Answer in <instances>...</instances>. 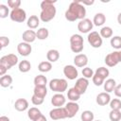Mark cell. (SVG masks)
I'll return each instance as SVG.
<instances>
[{
  "mask_svg": "<svg viewBox=\"0 0 121 121\" xmlns=\"http://www.w3.org/2000/svg\"><path fill=\"white\" fill-rule=\"evenodd\" d=\"M110 107L112 110H120L121 109V100L118 98H113L110 102Z\"/></svg>",
  "mask_w": 121,
  "mask_h": 121,
  "instance_id": "38",
  "label": "cell"
},
{
  "mask_svg": "<svg viewBox=\"0 0 121 121\" xmlns=\"http://www.w3.org/2000/svg\"><path fill=\"white\" fill-rule=\"evenodd\" d=\"M106 22V16L104 15V13L102 12H98L96 13L95 16H94V19H93V24L96 26H102L104 23Z\"/></svg>",
  "mask_w": 121,
  "mask_h": 121,
  "instance_id": "24",
  "label": "cell"
},
{
  "mask_svg": "<svg viewBox=\"0 0 121 121\" xmlns=\"http://www.w3.org/2000/svg\"><path fill=\"white\" fill-rule=\"evenodd\" d=\"M120 62V58H119V51H113L112 53H109L105 57V63L109 67H113L117 65Z\"/></svg>",
  "mask_w": 121,
  "mask_h": 121,
  "instance_id": "10",
  "label": "cell"
},
{
  "mask_svg": "<svg viewBox=\"0 0 121 121\" xmlns=\"http://www.w3.org/2000/svg\"><path fill=\"white\" fill-rule=\"evenodd\" d=\"M66 102V98L65 96L60 94V93H57L55 94L52 97H51V103L55 108H60L62 107Z\"/></svg>",
  "mask_w": 121,
  "mask_h": 121,
  "instance_id": "15",
  "label": "cell"
},
{
  "mask_svg": "<svg viewBox=\"0 0 121 121\" xmlns=\"http://www.w3.org/2000/svg\"><path fill=\"white\" fill-rule=\"evenodd\" d=\"M35 121H47V119H46V117H45L43 114H41Z\"/></svg>",
  "mask_w": 121,
  "mask_h": 121,
  "instance_id": "46",
  "label": "cell"
},
{
  "mask_svg": "<svg viewBox=\"0 0 121 121\" xmlns=\"http://www.w3.org/2000/svg\"><path fill=\"white\" fill-rule=\"evenodd\" d=\"M117 22L119 25H121V12L118 13V15H117Z\"/></svg>",
  "mask_w": 121,
  "mask_h": 121,
  "instance_id": "49",
  "label": "cell"
},
{
  "mask_svg": "<svg viewBox=\"0 0 121 121\" xmlns=\"http://www.w3.org/2000/svg\"><path fill=\"white\" fill-rule=\"evenodd\" d=\"M39 24H40V18H38V16L36 15H31L26 22V25L30 29L37 28L39 26Z\"/></svg>",
  "mask_w": 121,
  "mask_h": 121,
  "instance_id": "23",
  "label": "cell"
},
{
  "mask_svg": "<svg viewBox=\"0 0 121 121\" xmlns=\"http://www.w3.org/2000/svg\"><path fill=\"white\" fill-rule=\"evenodd\" d=\"M36 36H37V39H39V40H42V41L45 40L49 36V31L45 27H40L36 31Z\"/></svg>",
  "mask_w": 121,
  "mask_h": 121,
  "instance_id": "28",
  "label": "cell"
},
{
  "mask_svg": "<svg viewBox=\"0 0 121 121\" xmlns=\"http://www.w3.org/2000/svg\"><path fill=\"white\" fill-rule=\"evenodd\" d=\"M22 38H23V41L26 42V43H33L36 39H37V36H36V32L32 29H28V30H26L23 35H22Z\"/></svg>",
  "mask_w": 121,
  "mask_h": 121,
  "instance_id": "18",
  "label": "cell"
},
{
  "mask_svg": "<svg viewBox=\"0 0 121 121\" xmlns=\"http://www.w3.org/2000/svg\"><path fill=\"white\" fill-rule=\"evenodd\" d=\"M81 73H82V76H83V78H92L93 77H94V71H93V69L92 68H90V67H84L83 69H82V71H81Z\"/></svg>",
  "mask_w": 121,
  "mask_h": 121,
  "instance_id": "37",
  "label": "cell"
},
{
  "mask_svg": "<svg viewBox=\"0 0 121 121\" xmlns=\"http://www.w3.org/2000/svg\"><path fill=\"white\" fill-rule=\"evenodd\" d=\"M0 121H10V120H9V118L8 116L2 115V116H0Z\"/></svg>",
  "mask_w": 121,
  "mask_h": 121,
  "instance_id": "48",
  "label": "cell"
},
{
  "mask_svg": "<svg viewBox=\"0 0 121 121\" xmlns=\"http://www.w3.org/2000/svg\"><path fill=\"white\" fill-rule=\"evenodd\" d=\"M10 12H9V8L4 5V4H1L0 5V17L1 18H6L8 17V15H9Z\"/></svg>",
  "mask_w": 121,
  "mask_h": 121,
  "instance_id": "39",
  "label": "cell"
},
{
  "mask_svg": "<svg viewBox=\"0 0 121 121\" xmlns=\"http://www.w3.org/2000/svg\"><path fill=\"white\" fill-rule=\"evenodd\" d=\"M92 80H93V83H94L95 86H101V85L104 83V81H105V79H104L103 78H101L100 76H98V75L95 74V73L94 77L92 78Z\"/></svg>",
  "mask_w": 121,
  "mask_h": 121,
  "instance_id": "40",
  "label": "cell"
},
{
  "mask_svg": "<svg viewBox=\"0 0 121 121\" xmlns=\"http://www.w3.org/2000/svg\"><path fill=\"white\" fill-rule=\"evenodd\" d=\"M9 43V39L6 36H1L0 37V45H1V48H4L6 46H8Z\"/></svg>",
  "mask_w": 121,
  "mask_h": 121,
  "instance_id": "43",
  "label": "cell"
},
{
  "mask_svg": "<svg viewBox=\"0 0 121 121\" xmlns=\"http://www.w3.org/2000/svg\"><path fill=\"white\" fill-rule=\"evenodd\" d=\"M14 108L18 112H24L28 108V101L26 98H18L14 103Z\"/></svg>",
  "mask_w": 121,
  "mask_h": 121,
  "instance_id": "19",
  "label": "cell"
},
{
  "mask_svg": "<svg viewBox=\"0 0 121 121\" xmlns=\"http://www.w3.org/2000/svg\"><path fill=\"white\" fill-rule=\"evenodd\" d=\"M99 34L102 38H112V27L110 26H103L100 31H99Z\"/></svg>",
  "mask_w": 121,
  "mask_h": 121,
  "instance_id": "32",
  "label": "cell"
},
{
  "mask_svg": "<svg viewBox=\"0 0 121 121\" xmlns=\"http://www.w3.org/2000/svg\"><path fill=\"white\" fill-rule=\"evenodd\" d=\"M95 74H97L98 76H100L101 78H103L104 79H106L109 77V75H110V71H109L108 68L101 66V67H98L95 70Z\"/></svg>",
  "mask_w": 121,
  "mask_h": 121,
  "instance_id": "36",
  "label": "cell"
},
{
  "mask_svg": "<svg viewBox=\"0 0 121 121\" xmlns=\"http://www.w3.org/2000/svg\"><path fill=\"white\" fill-rule=\"evenodd\" d=\"M94 118H95V115H94V112L89 111V110H86V111H83L81 115H80V119L81 121H94Z\"/></svg>",
  "mask_w": 121,
  "mask_h": 121,
  "instance_id": "33",
  "label": "cell"
},
{
  "mask_svg": "<svg viewBox=\"0 0 121 121\" xmlns=\"http://www.w3.org/2000/svg\"><path fill=\"white\" fill-rule=\"evenodd\" d=\"M63 74L70 80L76 79L78 78V69L76 68V66L71 65V64H68V65H65L64 66V68H63Z\"/></svg>",
  "mask_w": 121,
  "mask_h": 121,
  "instance_id": "12",
  "label": "cell"
},
{
  "mask_svg": "<svg viewBox=\"0 0 121 121\" xmlns=\"http://www.w3.org/2000/svg\"><path fill=\"white\" fill-rule=\"evenodd\" d=\"M111 45L114 49H121V37L120 36H113L111 38Z\"/></svg>",
  "mask_w": 121,
  "mask_h": 121,
  "instance_id": "35",
  "label": "cell"
},
{
  "mask_svg": "<svg viewBox=\"0 0 121 121\" xmlns=\"http://www.w3.org/2000/svg\"><path fill=\"white\" fill-rule=\"evenodd\" d=\"M49 116L52 120H60L67 118V113L64 107L54 108L49 112Z\"/></svg>",
  "mask_w": 121,
  "mask_h": 121,
  "instance_id": "8",
  "label": "cell"
},
{
  "mask_svg": "<svg viewBox=\"0 0 121 121\" xmlns=\"http://www.w3.org/2000/svg\"><path fill=\"white\" fill-rule=\"evenodd\" d=\"M87 40H88V43L91 44V46L94 48H99L103 43L102 37L97 31H91L88 34Z\"/></svg>",
  "mask_w": 121,
  "mask_h": 121,
  "instance_id": "6",
  "label": "cell"
},
{
  "mask_svg": "<svg viewBox=\"0 0 121 121\" xmlns=\"http://www.w3.org/2000/svg\"><path fill=\"white\" fill-rule=\"evenodd\" d=\"M41 114H43V113H42L41 111H40L38 108H36V107H32V108L28 109V111H27V116H28V118H29L30 120H32V121H35Z\"/></svg>",
  "mask_w": 121,
  "mask_h": 121,
  "instance_id": "25",
  "label": "cell"
},
{
  "mask_svg": "<svg viewBox=\"0 0 121 121\" xmlns=\"http://www.w3.org/2000/svg\"><path fill=\"white\" fill-rule=\"evenodd\" d=\"M88 86H89V80H88L87 78H85L82 77V78H79L77 79L74 88H75L80 95H83V94L86 92Z\"/></svg>",
  "mask_w": 121,
  "mask_h": 121,
  "instance_id": "13",
  "label": "cell"
},
{
  "mask_svg": "<svg viewBox=\"0 0 121 121\" xmlns=\"http://www.w3.org/2000/svg\"><path fill=\"white\" fill-rule=\"evenodd\" d=\"M34 85L35 86H45L47 83V78L43 75H38L34 78Z\"/></svg>",
  "mask_w": 121,
  "mask_h": 121,
  "instance_id": "31",
  "label": "cell"
},
{
  "mask_svg": "<svg viewBox=\"0 0 121 121\" xmlns=\"http://www.w3.org/2000/svg\"><path fill=\"white\" fill-rule=\"evenodd\" d=\"M18 68H19V71L22 72V73H26L28 72L30 69H31V64L28 60H21L19 62V65H18Z\"/></svg>",
  "mask_w": 121,
  "mask_h": 121,
  "instance_id": "30",
  "label": "cell"
},
{
  "mask_svg": "<svg viewBox=\"0 0 121 121\" xmlns=\"http://www.w3.org/2000/svg\"><path fill=\"white\" fill-rule=\"evenodd\" d=\"M113 93L117 97H121V83L115 86V88L113 90Z\"/></svg>",
  "mask_w": 121,
  "mask_h": 121,
  "instance_id": "44",
  "label": "cell"
},
{
  "mask_svg": "<svg viewBox=\"0 0 121 121\" xmlns=\"http://www.w3.org/2000/svg\"><path fill=\"white\" fill-rule=\"evenodd\" d=\"M70 48L74 53H80L83 48V38L79 34H73L70 37Z\"/></svg>",
  "mask_w": 121,
  "mask_h": 121,
  "instance_id": "4",
  "label": "cell"
},
{
  "mask_svg": "<svg viewBox=\"0 0 121 121\" xmlns=\"http://www.w3.org/2000/svg\"><path fill=\"white\" fill-rule=\"evenodd\" d=\"M10 19L13 22H17V23H23L26 21V11L19 8V9H11L10 14H9Z\"/></svg>",
  "mask_w": 121,
  "mask_h": 121,
  "instance_id": "7",
  "label": "cell"
},
{
  "mask_svg": "<svg viewBox=\"0 0 121 121\" xmlns=\"http://www.w3.org/2000/svg\"><path fill=\"white\" fill-rule=\"evenodd\" d=\"M12 83V77L9 75H5L0 78V85L3 88H7L10 86Z\"/></svg>",
  "mask_w": 121,
  "mask_h": 121,
  "instance_id": "29",
  "label": "cell"
},
{
  "mask_svg": "<svg viewBox=\"0 0 121 121\" xmlns=\"http://www.w3.org/2000/svg\"><path fill=\"white\" fill-rule=\"evenodd\" d=\"M86 9L80 1H73L68 9L65 11V19L69 22H75L76 20H82L85 18Z\"/></svg>",
  "mask_w": 121,
  "mask_h": 121,
  "instance_id": "1",
  "label": "cell"
},
{
  "mask_svg": "<svg viewBox=\"0 0 121 121\" xmlns=\"http://www.w3.org/2000/svg\"><path fill=\"white\" fill-rule=\"evenodd\" d=\"M94 24L93 21H91L88 18H84L82 20H80L78 24V29L79 32L81 33H88L93 29Z\"/></svg>",
  "mask_w": 121,
  "mask_h": 121,
  "instance_id": "9",
  "label": "cell"
},
{
  "mask_svg": "<svg viewBox=\"0 0 121 121\" xmlns=\"http://www.w3.org/2000/svg\"><path fill=\"white\" fill-rule=\"evenodd\" d=\"M46 59L49 62H55L60 59V52L57 49H50L46 53Z\"/></svg>",
  "mask_w": 121,
  "mask_h": 121,
  "instance_id": "20",
  "label": "cell"
},
{
  "mask_svg": "<svg viewBox=\"0 0 121 121\" xmlns=\"http://www.w3.org/2000/svg\"><path fill=\"white\" fill-rule=\"evenodd\" d=\"M119 58H120V62H121V50L119 51Z\"/></svg>",
  "mask_w": 121,
  "mask_h": 121,
  "instance_id": "50",
  "label": "cell"
},
{
  "mask_svg": "<svg viewBox=\"0 0 121 121\" xmlns=\"http://www.w3.org/2000/svg\"><path fill=\"white\" fill-rule=\"evenodd\" d=\"M111 100H112L111 95H109V93H106V92L99 93L95 98V101L99 106H105L107 104H110Z\"/></svg>",
  "mask_w": 121,
  "mask_h": 121,
  "instance_id": "16",
  "label": "cell"
},
{
  "mask_svg": "<svg viewBox=\"0 0 121 121\" xmlns=\"http://www.w3.org/2000/svg\"><path fill=\"white\" fill-rule=\"evenodd\" d=\"M109 118L111 121H120L121 120L120 110H112L109 113Z\"/></svg>",
  "mask_w": 121,
  "mask_h": 121,
  "instance_id": "34",
  "label": "cell"
},
{
  "mask_svg": "<svg viewBox=\"0 0 121 121\" xmlns=\"http://www.w3.org/2000/svg\"><path fill=\"white\" fill-rule=\"evenodd\" d=\"M116 86V82L113 78H108L106 79V81H104L103 83V87H104V91L106 93H111L113 92L114 88Z\"/></svg>",
  "mask_w": 121,
  "mask_h": 121,
  "instance_id": "21",
  "label": "cell"
},
{
  "mask_svg": "<svg viewBox=\"0 0 121 121\" xmlns=\"http://www.w3.org/2000/svg\"><path fill=\"white\" fill-rule=\"evenodd\" d=\"M74 63L77 67H86L88 63V57L85 54H78L74 58Z\"/></svg>",
  "mask_w": 121,
  "mask_h": 121,
  "instance_id": "17",
  "label": "cell"
},
{
  "mask_svg": "<svg viewBox=\"0 0 121 121\" xmlns=\"http://www.w3.org/2000/svg\"><path fill=\"white\" fill-rule=\"evenodd\" d=\"M95 121H101V120H95Z\"/></svg>",
  "mask_w": 121,
  "mask_h": 121,
  "instance_id": "51",
  "label": "cell"
},
{
  "mask_svg": "<svg viewBox=\"0 0 121 121\" xmlns=\"http://www.w3.org/2000/svg\"><path fill=\"white\" fill-rule=\"evenodd\" d=\"M52 69V63L49 62L48 60H44V61H41L38 65V70L42 73H46L49 72Z\"/></svg>",
  "mask_w": 121,
  "mask_h": 121,
  "instance_id": "27",
  "label": "cell"
},
{
  "mask_svg": "<svg viewBox=\"0 0 121 121\" xmlns=\"http://www.w3.org/2000/svg\"><path fill=\"white\" fill-rule=\"evenodd\" d=\"M43 100H44L43 97H40V96H37L35 95H33L32 97H31V102L34 105H38V106L41 105V104H43Z\"/></svg>",
  "mask_w": 121,
  "mask_h": 121,
  "instance_id": "42",
  "label": "cell"
},
{
  "mask_svg": "<svg viewBox=\"0 0 121 121\" xmlns=\"http://www.w3.org/2000/svg\"><path fill=\"white\" fill-rule=\"evenodd\" d=\"M55 3H56V1H53V0H43L41 3L40 19L43 22L47 23V22L51 21L52 19H54V17L56 16L57 10L54 6Z\"/></svg>",
  "mask_w": 121,
  "mask_h": 121,
  "instance_id": "2",
  "label": "cell"
},
{
  "mask_svg": "<svg viewBox=\"0 0 121 121\" xmlns=\"http://www.w3.org/2000/svg\"><path fill=\"white\" fill-rule=\"evenodd\" d=\"M20 5H21V1L20 0H8V6L11 9H19Z\"/></svg>",
  "mask_w": 121,
  "mask_h": 121,
  "instance_id": "41",
  "label": "cell"
},
{
  "mask_svg": "<svg viewBox=\"0 0 121 121\" xmlns=\"http://www.w3.org/2000/svg\"><path fill=\"white\" fill-rule=\"evenodd\" d=\"M80 94L73 87V88H70L68 89V92H67V97L70 101H73V102H77L79 98H80Z\"/></svg>",
  "mask_w": 121,
  "mask_h": 121,
  "instance_id": "22",
  "label": "cell"
},
{
  "mask_svg": "<svg viewBox=\"0 0 121 121\" xmlns=\"http://www.w3.org/2000/svg\"><path fill=\"white\" fill-rule=\"evenodd\" d=\"M67 80L64 78H53L49 82V88L51 91L56 93L62 94L64 91L67 90Z\"/></svg>",
  "mask_w": 121,
  "mask_h": 121,
  "instance_id": "3",
  "label": "cell"
},
{
  "mask_svg": "<svg viewBox=\"0 0 121 121\" xmlns=\"http://www.w3.org/2000/svg\"><path fill=\"white\" fill-rule=\"evenodd\" d=\"M81 2V4L84 6V5H93L94 3H95V1L93 0V1H80Z\"/></svg>",
  "mask_w": 121,
  "mask_h": 121,
  "instance_id": "47",
  "label": "cell"
},
{
  "mask_svg": "<svg viewBox=\"0 0 121 121\" xmlns=\"http://www.w3.org/2000/svg\"><path fill=\"white\" fill-rule=\"evenodd\" d=\"M17 62H18V57L15 54H8L0 59V65L4 66L8 70L10 69L12 66L16 65Z\"/></svg>",
  "mask_w": 121,
  "mask_h": 121,
  "instance_id": "5",
  "label": "cell"
},
{
  "mask_svg": "<svg viewBox=\"0 0 121 121\" xmlns=\"http://www.w3.org/2000/svg\"><path fill=\"white\" fill-rule=\"evenodd\" d=\"M64 108L67 113V118H73L79 111V105L77 102H73V101L66 103Z\"/></svg>",
  "mask_w": 121,
  "mask_h": 121,
  "instance_id": "11",
  "label": "cell"
},
{
  "mask_svg": "<svg viewBox=\"0 0 121 121\" xmlns=\"http://www.w3.org/2000/svg\"><path fill=\"white\" fill-rule=\"evenodd\" d=\"M33 95L40 96V97H45L47 95V89L46 86H35L33 90Z\"/></svg>",
  "mask_w": 121,
  "mask_h": 121,
  "instance_id": "26",
  "label": "cell"
},
{
  "mask_svg": "<svg viewBox=\"0 0 121 121\" xmlns=\"http://www.w3.org/2000/svg\"><path fill=\"white\" fill-rule=\"evenodd\" d=\"M7 71H8L7 68H5L4 66H1V65H0V76H1V77H2V76H5V74H6Z\"/></svg>",
  "mask_w": 121,
  "mask_h": 121,
  "instance_id": "45",
  "label": "cell"
},
{
  "mask_svg": "<svg viewBox=\"0 0 121 121\" xmlns=\"http://www.w3.org/2000/svg\"><path fill=\"white\" fill-rule=\"evenodd\" d=\"M17 51L18 53L23 56V57H26L28 55H30L31 51H32V47L30 45V43H26V42H22L19 43L17 45Z\"/></svg>",
  "mask_w": 121,
  "mask_h": 121,
  "instance_id": "14",
  "label": "cell"
}]
</instances>
